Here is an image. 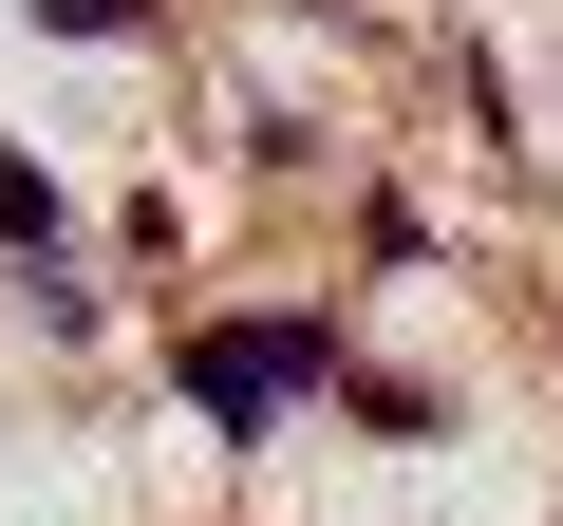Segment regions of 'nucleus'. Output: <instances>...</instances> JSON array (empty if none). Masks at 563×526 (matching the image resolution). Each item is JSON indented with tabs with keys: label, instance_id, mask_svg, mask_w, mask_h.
<instances>
[{
	"label": "nucleus",
	"instance_id": "f257e3e1",
	"mask_svg": "<svg viewBox=\"0 0 563 526\" xmlns=\"http://www.w3.org/2000/svg\"><path fill=\"white\" fill-rule=\"evenodd\" d=\"M301 376H339L320 320H225V339H188V414H225V432H282Z\"/></svg>",
	"mask_w": 563,
	"mask_h": 526
},
{
	"label": "nucleus",
	"instance_id": "f03ea898",
	"mask_svg": "<svg viewBox=\"0 0 563 526\" xmlns=\"http://www.w3.org/2000/svg\"><path fill=\"white\" fill-rule=\"evenodd\" d=\"M0 244H57V188H38L20 151H0Z\"/></svg>",
	"mask_w": 563,
	"mask_h": 526
},
{
	"label": "nucleus",
	"instance_id": "7ed1b4c3",
	"mask_svg": "<svg viewBox=\"0 0 563 526\" xmlns=\"http://www.w3.org/2000/svg\"><path fill=\"white\" fill-rule=\"evenodd\" d=\"M38 20H57V39H132V0H38Z\"/></svg>",
	"mask_w": 563,
	"mask_h": 526
}]
</instances>
